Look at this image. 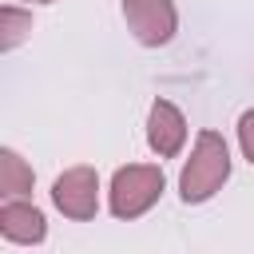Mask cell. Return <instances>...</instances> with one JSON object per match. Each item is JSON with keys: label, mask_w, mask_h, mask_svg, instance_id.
<instances>
[{"label": "cell", "mask_w": 254, "mask_h": 254, "mask_svg": "<svg viewBox=\"0 0 254 254\" xmlns=\"http://www.w3.org/2000/svg\"><path fill=\"white\" fill-rule=\"evenodd\" d=\"M230 167H234V159H230V143L222 139V131L202 127L194 135V143H190V155L183 159V171H179V198H183V206L210 202L226 187Z\"/></svg>", "instance_id": "obj_1"}, {"label": "cell", "mask_w": 254, "mask_h": 254, "mask_svg": "<svg viewBox=\"0 0 254 254\" xmlns=\"http://www.w3.org/2000/svg\"><path fill=\"white\" fill-rule=\"evenodd\" d=\"M163 190H167V175L159 163H123L107 183V210L119 222H135L163 198Z\"/></svg>", "instance_id": "obj_2"}, {"label": "cell", "mask_w": 254, "mask_h": 254, "mask_svg": "<svg viewBox=\"0 0 254 254\" xmlns=\"http://www.w3.org/2000/svg\"><path fill=\"white\" fill-rule=\"evenodd\" d=\"M99 171L91 163H75V167H64L56 179H52V206L71 218V222H91L99 214Z\"/></svg>", "instance_id": "obj_3"}, {"label": "cell", "mask_w": 254, "mask_h": 254, "mask_svg": "<svg viewBox=\"0 0 254 254\" xmlns=\"http://www.w3.org/2000/svg\"><path fill=\"white\" fill-rule=\"evenodd\" d=\"M119 12L127 20V32L143 48H167L179 32L175 0H119Z\"/></svg>", "instance_id": "obj_4"}, {"label": "cell", "mask_w": 254, "mask_h": 254, "mask_svg": "<svg viewBox=\"0 0 254 254\" xmlns=\"http://www.w3.org/2000/svg\"><path fill=\"white\" fill-rule=\"evenodd\" d=\"M147 147L159 159H175L187 147V115L171 99H155L147 111Z\"/></svg>", "instance_id": "obj_5"}, {"label": "cell", "mask_w": 254, "mask_h": 254, "mask_svg": "<svg viewBox=\"0 0 254 254\" xmlns=\"http://www.w3.org/2000/svg\"><path fill=\"white\" fill-rule=\"evenodd\" d=\"M0 238L12 246H40L48 238V214L28 198L0 202Z\"/></svg>", "instance_id": "obj_6"}, {"label": "cell", "mask_w": 254, "mask_h": 254, "mask_svg": "<svg viewBox=\"0 0 254 254\" xmlns=\"http://www.w3.org/2000/svg\"><path fill=\"white\" fill-rule=\"evenodd\" d=\"M36 187V171L32 163L16 151V147H0V194L4 198H24Z\"/></svg>", "instance_id": "obj_7"}, {"label": "cell", "mask_w": 254, "mask_h": 254, "mask_svg": "<svg viewBox=\"0 0 254 254\" xmlns=\"http://www.w3.org/2000/svg\"><path fill=\"white\" fill-rule=\"evenodd\" d=\"M32 36V12L20 4H4L0 8V52H16L24 40Z\"/></svg>", "instance_id": "obj_8"}, {"label": "cell", "mask_w": 254, "mask_h": 254, "mask_svg": "<svg viewBox=\"0 0 254 254\" xmlns=\"http://www.w3.org/2000/svg\"><path fill=\"white\" fill-rule=\"evenodd\" d=\"M238 151H242V159L254 167V107H246L242 115H238Z\"/></svg>", "instance_id": "obj_9"}, {"label": "cell", "mask_w": 254, "mask_h": 254, "mask_svg": "<svg viewBox=\"0 0 254 254\" xmlns=\"http://www.w3.org/2000/svg\"><path fill=\"white\" fill-rule=\"evenodd\" d=\"M28 4H56V0H28Z\"/></svg>", "instance_id": "obj_10"}]
</instances>
